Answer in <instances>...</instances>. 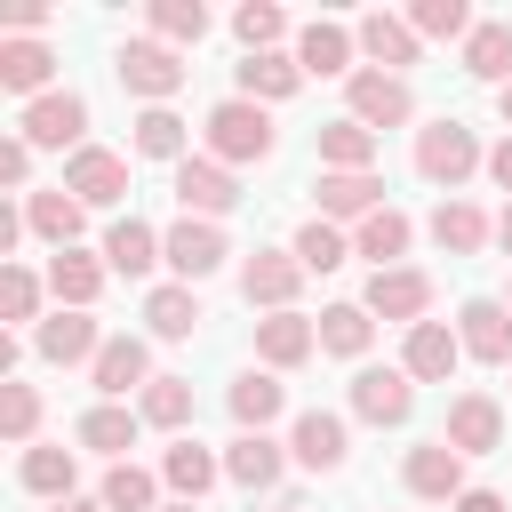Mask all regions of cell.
Returning a JSON list of instances; mask_svg holds the SVG:
<instances>
[{"label": "cell", "instance_id": "d590c367", "mask_svg": "<svg viewBox=\"0 0 512 512\" xmlns=\"http://www.w3.org/2000/svg\"><path fill=\"white\" fill-rule=\"evenodd\" d=\"M136 416L160 424V432H184V424H192V376H152L144 400H136Z\"/></svg>", "mask_w": 512, "mask_h": 512}, {"label": "cell", "instance_id": "816d5d0a", "mask_svg": "<svg viewBox=\"0 0 512 512\" xmlns=\"http://www.w3.org/2000/svg\"><path fill=\"white\" fill-rule=\"evenodd\" d=\"M488 176H496V184H504V192H512V136H504V144H496V152H488Z\"/></svg>", "mask_w": 512, "mask_h": 512}, {"label": "cell", "instance_id": "5b68a950", "mask_svg": "<svg viewBox=\"0 0 512 512\" xmlns=\"http://www.w3.org/2000/svg\"><path fill=\"white\" fill-rule=\"evenodd\" d=\"M64 192H72L80 208H112V200L128 192V160L104 152V144H80V152L64 160Z\"/></svg>", "mask_w": 512, "mask_h": 512}, {"label": "cell", "instance_id": "f907efd6", "mask_svg": "<svg viewBox=\"0 0 512 512\" xmlns=\"http://www.w3.org/2000/svg\"><path fill=\"white\" fill-rule=\"evenodd\" d=\"M456 512H512V504H504L496 488H464V496H456Z\"/></svg>", "mask_w": 512, "mask_h": 512}, {"label": "cell", "instance_id": "e0dca14e", "mask_svg": "<svg viewBox=\"0 0 512 512\" xmlns=\"http://www.w3.org/2000/svg\"><path fill=\"white\" fill-rule=\"evenodd\" d=\"M32 344H40V360H56V368H72V360H96V352H104L96 320H88V312H64V304L32 328Z\"/></svg>", "mask_w": 512, "mask_h": 512}, {"label": "cell", "instance_id": "11a10c76", "mask_svg": "<svg viewBox=\"0 0 512 512\" xmlns=\"http://www.w3.org/2000/svg\"><path fill=\"white\" fill-rule=\"evenodd\" d=\"M496 112H504V128H512V88H496Z\"/></svg>", "mask_w": 512, "mask_h": 512}, {"label": "cell", "instance_id": "f6af8a7d", "mask_svg": "<svg viewBox=\"0 0 512 512\" xmlns=\"http://www.w3.org/2000/svg\"><path fill=\"white\" fill-rule=\"evenodd\" d=\"M232 32H240V48H248V56H272V40L288 32V16H280L272 0H248V8L232 16Z\"/></svg>", "mask_w": 512, "mask_h": 512}, {"label": "cell", "instance_id": "8992f818", "mask_svg": "<svg viewBox=\"0 0 512 512\" xmlns=\"http://www.w3.org/2000/svg\"><path fill=\"white\" fill-rule=\"evenodd\" d=\"M416 408V376L408 368H360L352 376V416L360 424H408Z\"/></svg>", "mask_w": 512, "mask_h": 512}, {"label": "cell", "instance_id": "f35d334b", "mask_svg": "<svg viewBox=\"0 0 512 512\" xmlns=\"http://www.w3.org/2000/svg\"><path fill=\"white\" fill-rule=\"evenodd\" d=\"M72 480H80V456L72 448H24V488L32 496H72Z\"/></svg>", "mask_w": 512, "mask_h": 512}, {"label": "cell", "instance_id": "3957f363", "mask_svg": "<svg viewBox=\"0 0 512 512\" xmlns=\"http://www.w3.org/2000/svg\"><path fill=\"white\" fill-rule=\"evenodd\" d=\"M112 72H120V88L144 96V104H168V96L184 88V56H176L168 40H128V48L112 56Z\"/></svg>", "mask_w": 512, "mask_h": 512}, {"label": "cell", "instance_id": "5bb4252c", "mask_svg": "<svg viewBox=\"0 0 512 512\" xmlns=\"http://www.w3.org/2000/svg\"><path fill=\"white\" fill-rule=\"evenodd\" d=\"M456 344H464L472 360L504 368V360H512V304H496V296H472V304H464V328H456Z\"/></svg>", "mask_w": 512, "mask_h": 512}, {"label": "cell", "instance_id": "f1b7e54d", "mask_svg": "<svg viewBox=\"0 0 512 512\" xmlns=\"http://www.w3.org/2000/svg\"><path fill=\"white\" fill-rule=\"evenodd\" d=\"M216 472H224V464H216V456H208L200 440H176V448L160 456V480L176 488V504H200V496L216 488Z\"/></svg>", "mask_w": 512, "mask_h": 512}, {"label": "cell", "instance_id": "74e56055", "mask_svg": "<svg viewBox=\"0 0 512 512\" xmlns=\"http://www.w3.org/2000/svg\"><path fill=\"white\" fill-rule=\"evenodd\" d=\"M432 240H440L448 256H472V248L488 240V216H480L472 200H440V208H432Z\"/></svg>", "mask_w": 512, "mask_h": 512}, {"label": "cell", "instance_id": "4fadbf2b", "mask_svg": "<svg viewBox=\"0 0 512 512\" xmlns=\"http://www.w3.org/2000/svg\"><path fill=\"white\" fill-rule=\"evenodd\" d=\"M456 360H464V344H456V328H440V320H416L408 344H400V368H408L416 384H448Z\"/></svg>", "mask_w": 512, "mask_h": 512}, {"label": "cell", "instance_id": "7bdbcfd3", "mask_svg": "<svg viewBox=\"0 0 512 512\" xmlns=\"http://www.w3.org/2000/svg\"><path fill=\"white\" fill-rule=\"evenodd\" d=\"M96 496H104V512H152V496H160V480H152V472H136V464H112Z\"/></svg>", "mask_w": 512, "mask_h": 512}, {"label": "cell", "instance_id": "681fc988", "mask_svg": "<svg viewBox=\"0 0 512 512\" xmlns=\"http://www.w3.org/2000/svg\"><path fill=\"white\" fill-rule=\"evenodd\" d=\"M8 24H16V40H32V32L48 24V8H40V0H16V8H8Z\"/></svg>", "mask_w": 512, "mask_h": 512}, {"label": "cell", "instance_id": "c3c4849f", "mask_svg": "<svg viewBox=\"0 0 512 512\" xmlns=\"http://www.w3.org/2000/svg\"><path fill=\"white\" fill-rule=\"evenodd\" d=\"M24 176H32V144L8 136V144H0V184H24Z\"/></svg>", "mask_w": 512, "mask_h": 512}, {"label": "cell", "instance_id": "db71d44e", "mask_svg": "<svg viewBox=\"0 0 512 512\" xmlns=\"http://www.w3.org/2000/svg\"><path fill=\"white\" fill-rule=\"evenodd\" d=\"M496 240H504V256H512V208H504V216H496Z\"/></svg>", "mask_w": 512, "mask_h": 512}, {"label": "cell", "instance_id": "cb8c5ba5", "mask_svg": "<svg viewBox=\"0 0 512 512\" xmlns=\"http://www.w3.org/2000/svg\"><path fill=\"white\" fill-rule=\"evenodd\" d=\"M160 248H168V240H160V232H152L144 216H120V224L104 232V264H112L120 280H136V272H152V264H160Z\"/></svg>", "mask_w": 512, "mask_h": 512}, {"label": "cell", "instance_id": "f5cc1de1", "mask_svg": "<svg viewBox=\"0 0 512 512\" xmlns=\"http://www.w3.org/2000/svg\"><path fill=\"white\" fill-rule=\"evenodd\" d=\"M56 512H104V496H64Z\"/></svg>", "mask_w": 512, "mask_h": 512}, {"label": "cell", "instance_id": "7dc6e473", "mask_svg": "<svg viewBox=\"0 0 512 512\" xmlns=\"http://www.w3.org/2000/svg\"><path fill=\"white\" fill-rule=\"evenodd\" d=\"M0 312H8V320H32V312H40V280H32L24 264H8V280H0Z\"/></svg>", "mask_w": 512, "mask_h": 512}, {"label": "cell", "instance_id": "7a4b0ae2", "mask_svg": "<svg viewBox=\"0 0 512 512\" xmlns=\"http://www.w3.org/2000/svg\"><path fill=\"white\" fill-rule=\"evenodd\" d=\"M472 168H488V152H480V136H472L464 120H432V128L416 136V176H424V184H448V192H456Z\"/></svg>", "mask_w": 512, "mask_h": 512}, {"label": "cell", "instance_id": "6f0895ef", "mask_svg": "<svg viewBox=\"0 0 512 512\" xmlns=\"http://www.w3.org/2000/svg\"><path fill=\"white\" fill-rule=\"evenodd\" d=\"M504 304H512V296H504Z\"/></svg>", "mask_w": 512, "mask_h": 512}, {"label": "cell", "instance_id": "9c48e42d", "mask_svg": "<svg viewBox=\"0 0 512 512\" xmlns=\"http://www.w3.org/2000/svg\"><path fill=\"white\" fill-rule=\"evenodd\" d=\"M456 456H488L496 440H504V408L488 400V392H456L448 400V432H440Z\"/></svg>", "mask_w": 512, "mask_h": 512}, {"label": "cell", "instance_id": "b9f144b4", "mask_svg": "<svg viewBox=\"0 0 512 512\" xmlns=\"http://www.w3.org/2000/svg\"><path fill=\"white\" fill-rule=\"evenodd\" d=\"M232 416H240V432H264V424H272V416H280V384H272V376H256V368H248V376H240V384H232Z\"/></svg>", "mask_w": 512, "mask_h": 512}, {"label": "cell", "instance_id": "603a6c76", "mask_svg": "<svg viewBox=\"0 0 512 512\" xmlns=\"http://www.w3.org/2000/svg\"><path fill=\"white\" fill-rule=\"evenodd\" d=\"M408 240H416V224H408L400 208H376V216H360V232H352V256H368L376 272H392V264L408 256Z\"/></svg>", "mask_w": 512, "mask_h": 512}, {"label": "cell", "instance_id": "7c38bea8", "mask_svg": "<svg viewBox=\"0 0 512 512\" xmlns=\"http://www.w3.org/2000/svg\"><path fill=\"white\" fill-rule=\"evenodd\" d=\"M296 280H304L296 248H256V256H248V272H240V296H248V304H264V312H288Z\"/></svg>", "mask_w": 512, "mask_h": 512}, {"label": "cell", "instance_id": "d4e9b609", "mask_svg": "<svg viewBox=\"0 0 512 512\" xmlns=\"http://www.w3.org/2000/svg\"><path fill=\"white\" fill-rule=\"evenodd\" d=\"M352 48H360V40H352L344 24H328V16L296 32V64H304V72H320V80H328V72H344V80H352Z\"/></svg>", "mask_w": 512, "mask_h": 512}, {"label": "cell", "instance_id": "ee69618b", "mask_svg": "<svg viewBox=\"0 0 512 512\" xmlns=\"http://www.w3.org/2000/svg\"><path fill=\"white\" fill-rule=\"evenodd\" d=\"M152 32H160L168 48H192V40L208 32V8H200V0H152Z\"/></svg>", "mask_w": 512, "mask_h": 512}, {"label": "cell", "instance_id": "4316f807", "mask_svg": "<svg viewBox=\"0 0 512 512\" xmlns=\"http://www.w3.org/2000/svg\"><path fill=\"white\" fill-rule=\"evenodd\" d=\"M296 88H304V64H296V56H280V48H272V56H240V96H248V104H280V96H296Z\"/></svg>", "mask_w": 512, "mask_h": 512}, {"label": "cell", "instance_id": "1f68e13d", "mask_svg": "<svg viewBox=\"0 0 512 512\" xmlns=\"http://www.w3.org/2000/svg\"><path fill=\"white\" fill-rule=\"evenodd\" d=\"M224 480H240V488H272V480H280V440L240 432V440L224 448Z\"/></svg>", "mask_w": 512, "mask_h": 512}, {"label": "cell", "instance_id": "8d00e7d4", "mask_svg": "<svg viewBox=\"0 0 512 512\" xmlns=\"http://www.w3.org/2000/svg\"><path fill=\"white\" fill-rule=\"evenodd\" d=\"M464 72L512 88V24H472V40H464Z\"/></svg>", "mask_w": 512, "mask_h": 512}, {"label": "cell", "instance_id": "4dcf8cb0", "mask_svg": "<svg viewBox=\"0 0 512 512\" xmlns=\"http://www.w3.org/2000/svg\"><path fill=\"white\" fill-rule=\"evenodd\" d=\"M136 424H144V416H128L120 400H96V408L80 416V448H96V456H120V464H128V448H136Z\"/></svg>", "mask_w": 512, "mask_h": 512}, {"label": "cell", "instance_id": "2e32d148", "mask_svg": "<svg viewBox=\"0 0 512 512\" xmlns=\"http://www.w3.org/2000/svg\"><path fill=\"white\" fill-rule=\"evenodd\" d=\"M104 272H112V264L88 256V248H56V256H48V288H56L64 312H88V304L104 296Z\"/></svg>", "mask_w": 512, "mask_h": 512}, {"label": "cell", "instance_id": "7402d4cb", "mask_svg": "<svg viewBox=\"0 0 512 512\" xmlns=\"http://www.w3.org/2000/svg\"><path fill=\"white\" fill-rule=\"evenodd\" d=\"M320 216H376L384 208V176L376 168H352V176H336V168H320Z\"/></svg>", "mask_w": 512, "mask_h": 512}, {"label": "cell", "instance_id": "8fae6325", "mask_svg": "<svg viewBox=\"0 0 512 512\" xmlns=\"http://www.w3.org/2000/svg\"><path fill=\"white\" fill-rule=\"evenodd\" d=\"M232 200H240V184H232L224 160H184V168H176V208H184V216L208 224V216H224Z\"/></svg>", "mask_w": 512, "mask_h": 512}, {"label": "cell", "instance_id": "52a82bcc", "mask_svg": "<svg viewBox=\"0 0 512 512\" xmlns=\"http://www.w3.org/2000/svg\"><path fill=\"white\" fill-rule=\"evenodd\" d=\"M344 96H352V120H360V128H400V120L416 112V96H408L400 72H352Z\"/></svg>", "mask_w": 512, "mask_h": 512}, {"label": "cell", "instance_id": "ffe728a7", "mask_svg": "<svg viewBox=\"0 0 512 512\" xmlns=\"http://www.w3.org/2000/svg\"><path fill=\"white\" fill-rule=\"evenodd\" d=\"M312 344H320V328H312L304 312H272V320H256V360H264V368H304Z\"/></svg>", "mask_w": 512, "mask_h": 512}, {"label": "cell", "instance_id": "9f6ffc18", "mask_svg": "<svg viewBox=\"0 0 512 512\" xmlns=\"http://www.w3.org/2000/svg\"><path fill=\"white\" fill-rule=\"evenodd\" d=\"M160 512H200V504H160Z\"/></svg>", "mask_w": 512, "mask_h": 512}, {"label": "cell", "instance_id": "e575fe53", "mask_svg": "<svg viewBox=\"0 0 512 512\" xmlns=\"http://www.w3.org/2000/svg\"><path fill=\"white\" fill-rule=\"evenodd\" d=\"M368 336H376L368 304H328V312H320V352H336V360H360V352H368Z\"/></svg>", "mask_w": 512, "mask_h": 512}, {"label": "cell", "instance_id": "d6a6232c", "mask_svg": "<svg viewBox=\"0 0 512 512\" xmlns=\"http://www.w3.org/2000/svg\"><path fill=\"white\" fill-rule=\"evenodd\" d=\"M136 152H144V160L184 168V160H192V152H184V120H176L168 104H144V112H136Z\"/></svg>", "mask_w": 512, "mask_h": 512}, {"label": "cell", "instance_id": "ba28073f", "mask_svg": "<svg viewBox=\"0 0 512 512\" xmlns=\"http://www.w3.org/2000/svg\"><path fill=\"white\" fill-rule=\"evenodd\" d=\"M88 376H96V392H104V400L144 392V384H152V352H144V336H104V352L88 360Z\"/></svg>", "mask_w": 512, "mask_h": 512}, {"label": "cell", "instance_id": "277c9868", "mask_svg": "<svg viewBox=\"0 0 512 512\" xmlns=\"http://www.w3.org/2000/svg\"><path fill=\"white\" fill-rule=\"evenodd\" d=\"M80 136H88V104L72 96V88H48V96H32L24 104V144L32 152H80Z\"/></svg>", "mask_w": 512, "mask_h": 512}, {"label": "cell", "instance_id": "30bf717a", "mask_svg": "<svg viewBox=\"0 0 512 512\" xmlns=\"http://www.w3.org/2000/svg\"><path fill=\"white\" fill-rule=\"evenodd\" d=\"M408 496H424V504H456L464 496V456L448 448V440H424V448H408Z\"/></svg>", "mask_w": 512, "mask_h": 512}, {"label": "cell", "instance_id": "44dd1931", "mask_svg": "<svg viewBox=\"0 0 512 512\" xmlns=\"http://www.w3.org/2000/svg\"><path fill=\"white\" fill-rule=\"evenodd\" d=\"M288 456H296L304 472H336V464H344V416L304 408V416H296V432H288Z\"/></svg>", "mask_w": 512, "mask_h": 512}, {"label": "cell", "instance_id": "ac0fdd59", "mask_svg": "<svg viewBox=\"0 0 512 512\" xmlns=\"http://www.w3.org/2000/svg\"><path fill=\"white\" fill-rule=\"evenodd\" d=\"M352 40H360V56L384 64V72H408V64H416V24L384 16V8H368V16L352 24Z\"/></svg>", "mask_w": 512, "mask_h": 512}, {"label": "cell", "instance_id": "ab89813d", "mask_svg": "<svg viewBox=\"0 0 512 512\" xmlns=\"http://www.w3.org/2000/svg\"><path fill=\"white\" fill-rule=\"evenodd\" d=\"M408 24H416V40H472V8L464 0H416Z\"/></svg>", "mask_w": 512, "mask_h": 512}, {"label": "cell", "instance_id": "d6986e66", "mask_svg": "<svg viewBox=\"0 0 512 512\" xmlns=\"http://www.w3.org/2000/svg\"><path fill=\"white\" fill-rule=\"evenodd\" d=\"M368 312H384V320H408V328H416V320L432 312V280H424V272H408V264H392V272H376V280H368Z\"/></svg>", "mask_w": 512, "mask_h": 512}, {"label": "cell", "instance_id": "9a60e30c", "mask_svg": "<svg viewBox=\"0 0 512 512\" xmlns=\"http://www.w3.org/2000/svg\"><path fill=\"white\" fill-rule=\"evenodd\" d=\"M160 256H168V264H176V280L192 288V280H208V272H216V264H224L232 248H224V232H216V224H200V216H184V224L168 232V248H160Z\"/></svg>", "mask_w": 512, "mask_h": 512}, {"label": "cell", "instance_id": "60d3db41", "mask_svg": "<svg viewBox=\"0 0 512 512\" xmlns=\"http://www.w3.org/2000/svg\"><path fill=\"white\" fill-rule=\"evenodd\" d=\"M344 256H352V240H344L328 216H312V224L296 232V264H304V272H336Z\"/></svg>", "mask_w": 512, "mask_h": 512}, {"label": "cell", "instance_id": "83f0119b", "mask_svg": "<svg viewBox=\"0 0 512 512\" xmlns=\"http://www.w3.org/2000/svg\"><path fill=\"white\" fill-rule=\"evenodd\" d=\"M24 224H32L48 248H72V240H80V224H88V208L56 184V192H32V200H24Z\"/></svg>", "mask_w": 512, "mask_h": 512}, {"label": "cell", "instance_id": "484cf974", "mask_svg": "<svg viewBox=\"0 0 512 512\" xmlns=\"http://www.w3.org/2000/svg\"><path fill=\"white\" fill-rule=\"evenodd\" d=\"M48 72H56V56L40 48V40H0V88L8 96H48Z\"/></svg>", "mask_w": 512, "mask_h": 512}, {"label": "cell", "instance_id": "6da1fadb", "mask_svg": "<svg viewBox=\"0 0 512 512\" xmlns=\"http://www.w3.org/2000/svg\"><path fill=\"white\" fill-rule=\"evenodd\" d=\"M208 160H224V168L272 160V112L248 104V96H224V104L208 112Z\"/></svg>", "mask_w": 512, "mask_h": 512}, {"label": "cell", "instance_id": "836d02e7", "mask_svg": "<svg viewBox=\"0 0 512 512\" xmlns=\"http://www.w3.org/2000/svg\"><path fill=\"white\" fill-rule=\"evenodd\" d=\"M144 320H152V336H168V344H176V336H192V328H200V296H192L184 280H168V288H152V296H144Z\"/></svg>", "mask_w": 512, "mask_h": 512}, {"label": "cell", "instance_id": "bcb514c9", "mask_svg": "<svg viewBox=\"0 0 512 512\" xmlns=\"http://www.w3.org/2000/svg\"><path fill=\"white\" fill-rule=\"evenodd\" d=\"M32 424H40V392L32 384H0V432L8 440H32Z\"/></svg>", "mask_w": 512, "mask_h": 512}, {"label": "cell", "instance_id": "f546056e", "mask_svg": "<svg viewBox=\"0 0 512 512\" xmlns=\"http://www.w3.org/2000/svg\"><path fill=\"white\" fill-rule=\"evenodd\" d=\"M320 168H336V176L376 168V128H360L352 112H344V120H328V128H320Z\"/></svg>", "mask_w": 512, "mask_h": 512}]
</instances>
